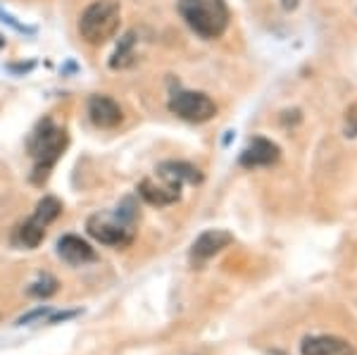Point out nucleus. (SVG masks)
<instances>
[{
    "label": "nucleus",
    "instance_id": "nucleus-1",
    "mask_svg": "<svg viewBox=\"0 0 357 355\" xmlns=\"http://www.w3.org/2000/svg\"><path fill=\"white\" fill-rule=\"evenodd\" d=\"M178 15L200 38H217L229 24L224 0H178Z\"/></svg>",
    "mask_w": 357,
    "mask_h": 355
},
{
    "label": "nucleus",
    "instance_id": "nucleus-2",
    "mask_svg": "<svg viewBox=\"0 0 357 355\" xmlns=\"http://www.w3.org/2000/svg\"><path fill=\"white\" fill-rule=\"evenodd\" d=\"M119 17L122 13L117 0H96L82 13L79 33L89 45H102L119 29Z\"/></svg>",
    "mask_w": 357,
    "mask_h": 355
},
{
    "label": "nucleus",
    "instance_id": "nucleus-3",
    "mask_svg": "<svg viewBox=\"0 0 357 355\" xmlns=\"http://www.w3.org/2000/svg\"><path fill=\"white\" fill-rule=\"evenodd\" d=\"M65 146H67V131L57 129L48 122L43 124V129L38 134H33L31 143H29V153H31L33 163H36L31 176L33 184H41V181L48 179V172L53 169L57 158L62 156Z\"/></svg>",
    "mask_w": 357,
    "mask_h": 355
},
{
    "label": "nucleus",
    "instance_id": "nucleus-4",
    "mask_svg": "<svg viewBox=\"0 0 357 355\" xmlns=\"http://www.w3.org/2000/svg\"><path fill=\"white\" fill-rule=\"evenodd\" d=\"M169 110L174 112L176 117L186 119V122L203 124L217 114V105L210 96L200 93V91H181V93H176L174 98H172Z\"/></svg>",
    "mask_w": 357,
    "mask_h": 355
},
{
    "label": "nucleus",
    "instance_id": "nucleus-5",
    "mask_svg": "<svg viewBox=\"0 0 357 355\" xmlns=\"http://www.w3.org/2000/svg\"><path fill=\"white\" fill-rule=\"evenodd\" d=\"M86 229H89V234L96 239L98 243L114 246V248H124V246H129L131 239H134L129 225H124V222H110L102 215L91 217Z\"/></svg>",
    "mask_w": 357,
    "mask_h": 355
},
{
    "label": "nucleus",
    "instance_id": "nucleus-6",
    "mask_svg": "<svg viewBox=\"0 0 357 355\" xmlns=\"http://www.w3.org/2000/svg\"><path fill=\"white\" fill-rule=\"evenodd\" d=\"M89 117L96 127L100 129H114L122 124L124 112L119 107L117 100H112L110 96H91L89 100Z\"/></svg>",
    "mask_w": 357,
    "mask_h": 355
},
{
    "label": "nucleus",
    "instance_id": "nucleus-7",
    "mask_svg": "<svg viewBox=\"0 0 357 355\" xmlns=\"http://www.w3.org/2000/svg\"><path fill=\"white\" fill-rule=\"evenodd\" d=\"M231 243H234V236L229 232H224V229H207V232H203L195 239L191 257L195 262H203L207 257L222 253V250L229 248Z\"/></svg>",
    "mask_w": 357,
    "mask_h": 355
},
{
    "label": "nucleus",
    "instance_id": "nucleus-8",
    "mask_svg": "<svg viewBox=\"0 0 357 355\" xmlns=\"http://www.w3.org/2000/svg\"><path fill=\"white\" fill-rule=\"evenodd\" d=\"M276 160H279V146L269 139L257 136V139H252L248 143L243 156H241V165H243V167H269Z\"/></svg>",
    "mask_w": 357,
    "mask_h": 355
},
{
    "label": "nucleus",
    "instance_id": "nucleus-9",
    "mask_svg": "<svg viewBox=\"0 0 357 355\" xmlns=\"http://www.w3.org/2000/svg\"><path fill=\"white\" fill-rule=\"evenodd\" d=\"M57 255L67 265H86V262L96 260V250L91 248V243H86L82 236H74V234H67L57 241Z\"/></svg>",
    "mask_w": 357,
    "mask_h": 355
},
{
    "label": "nucleus",
    "instance_id": "nucleus-10",
    "mask_svg": "<svg viewBox=\"0 0 357 355\" xmlns=\"http://www.w3.org/2000/svg\"><path fill=\"white\" fill-rule=\"evenodd\" d=\"M301 351L303 355H355V348L338 336H307Z\"/></svg>",
    "mask_w": 357,
    "mask_h": 355
},
{
    "label": "nucleus",
    "instance_id": "nucleus-11",
    "mask_svg": "<svg viewBox=\"0 0 357 355\" xmlns=\"http://www.w3.org/2000/svg\"><path fill=\"white\" fill-rule=\"evenodd\" d=\"M138 193L151 205H172L178 200V186L167 184V181L165 184H155L153 179H143L138 184Z\"/></svg>",
    "mask_w": 357,
    "mask_h": 355
},
{
    "label": "nucleus",
    "instance_id": "nucleus-12",
    "mask_svg": "<svg viewBox=\"0 0 357 355\" xmlns=\"http://www.w3.org/2000/svg\"><path fill=\"white\" fill-rule=\"evenodd\" d=\"M160 176H162L167 184H174L178 188H181L183 181H188V184H198V181L203 179L200 172L188 163H162L160 165Z\"/></svg>",
    "mask_w": 357,
    "mask_h": 355
},
{
    "label": "nucleus",
    "instance_id": "nucleus-13",
    "mask_svg": "<svg viewBox=\"0 0 357 355\" xmlns=\"http://www.w3.org/2000/svg\"><path fill=\"white\" fill-rule=\"evenodd\" d=\"M134 45H136V33L134 31H129L126 36L119 41L117 45V50H114V57L110 60V67L112 70H126V67H131L136 62V50H134Z\"/></svg>",
    "mask_w": 357,
    "mask_h": 355
},
{
    "label": "nucleus",
    "instance_id": "nucleus-14",
    "mask_svg": "<svg viewBox=\"0 0 357 355\" xmlns=\"http://www.w3.org/2000/svg\"><path fill=\"white\" fill-rule=\"evenodd\" d=\"M60 213H62L60 200H57L55 196H43L41 200H38L36 213H33L31 220L36 222V225H41V227H48L50 222H55L57 217H60Z\"/></svg>",
    "mask_w": 357,
    "mask_h": 355
},
{
    "label": "nucleus",
    "instance_id": "nucleus-15",
    "mask_svg": "<svg viewBox=\"0 0 357 355\" xmlns=\"http://www.w3.org/2000/svg\"><path fill=\"white\" fill-rule=\"evenodd\" d=\"M43 236H45V227L36 225L33 220L24 222V225L17 229V241L24 246V248H36L43 241Z\"/></svg>",
    "mask_w": 357,
    "mask_h": 355
},
{
    "label": "nucleus",
    "instance_id": "nucleus-16",
    "mask_svg": "<svg viewBox=\"0 0 357 355\" xmlns=\"http://www.w3.org/2000/svg\"><path fill=\"white\" fill-rule=\"evenodd\" d=\"M57 279L53 274H41V277L36 279V282L31 284V289H29V294L36 296V299H50V296L57 291Z\"/></svg>",
    "mask_w": 357,
    "mask_h": 355
},
{
    "label": "nucleus",
    "instance_id": "nucleus-17",
    "mask_svg": "<svg viewBox=\"0 0 357 355\" xmlns=\"http://www.w3.org/2000/svg\"><path fill=\"white\" fill-rule=\"evenodd\" d=\"M345 131H348V136H357V105L345 112Z\"/></svg>",
    "mask_w": 357,
    "mask_h": 355
},
{
    "label": "nucleus",
    "instance_id": "nucleus-18",
    "mask_svg": "<svg viewBox=\"0 0 357 355\" xmlns=\"http://www.w3.org/2000/svg\"><path fill=\"white\" fill-rule=\"evenodd\" d=\"M3 45H5V38H3V36H0V48H3Z\"/></svg>",
    "mask_w": 357,
    "mask_h": 355
}]
</instances>
